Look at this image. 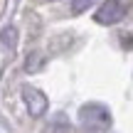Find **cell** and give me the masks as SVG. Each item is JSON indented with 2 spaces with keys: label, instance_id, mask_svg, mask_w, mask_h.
<instances>
[{
  "label": "cell",
  "instance_id": "obj_1",
  "mask_svg": "<svg viewBox=\"0 0 133 133\" xmlns=\"http://www.w3.org/2000/svg\"><path fill=\"white\" fill-rule=\"evenodd\" d=\"M128 8H131V0H104V5L99 8L94 20L99 25H116L126 17Z\"/></svg>",
  "mask_w": 133,
  "mask_h": 133
},
{
  "label": "cell",
  "instance_id": "obj_2",
  "mask_svg": "<svg viewBox=\"0 0 133 133\" xmlns=\"http://www.w3.org/2000/svg\"><path fill=\"white\" fill-rule=\"evenodd\" d=\"M81 118H84L86 123L99 126V128H109V126H111V114H109L101 104H89V106H84V109H81Z\"/></svg>",
  "mask_w": 133,
  "mask_h": 133
},
{
  "label": "cell",
  "instance_id": "obj_3",
  "mask_svg": "<svg viewBox=\"0 0 133 133\" xmlns=\"http://www.w3.org/2000/svg\"><path fill=\"white\" fill-rule=\"evenodd\" d=\"M22 99H25V106L32 116H42L47 111V99H44L42 91L32 89V86H25L22 89Z\"/></svg>",
  "mask_w": 133,
  "mask_h": 133
},
{
  "label": "cell",
  "instance_id": "obj_4",
  "mask_svg": "<svg viewBox=\"0 0 133 133\" xmlns=\"http://www.w3.org/2000/svg\"><path fill=\"white\" fill-rule=\"evenodd\" d=\"M94 5V0H71V12L74 15H81L84 10H89Z\"/></svg>",
  "mask_w": 133,
  "mask_h": 133
},
{
  "label": "cell",
  "instance_id": "obj_5",
  "mask_svg": "<svg viewBox=\"0 0 133 133\" xmlns=\"http://www.w3.org/2000/svg\"><path fill=\"white\" fill-rule=\"evenodd\" d=\"M15 37H17V35H15V30H12V27L3 32V42L8 44V47H12V44H15Z\"/></svg>",
  "mask_w": 133,
  "mask_h": 133
}]
</instances>
